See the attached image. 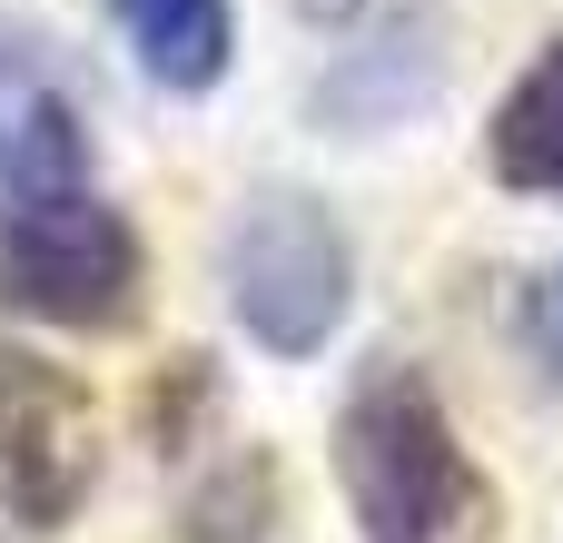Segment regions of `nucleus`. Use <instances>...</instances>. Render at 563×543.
Listing matches in <instances>:
<instances>
[{"instance_id":"nucleus-5","label":"nucleus","mask_w":563,"mask_h":543,"mask_svg":"<svg viewBox=\"0 0 563 543\" xmlns=\"http://www.w3.org/2000/svg\"><path fill=\"white\" fill-rule=\"evenodd\" d=\"M485 168L525 198H563V30L525 59V79L485 119Z\"/></svg>"},{"instance_id":"nucleus-4","label":"nucleus","mask_w":563,"mask_h":543,"mask_svg":"<svg viewBox=\"0 0 563 543\" xmlns=\"http://www.w3.org/2000/svg\"><path fill=\"white\" fill-rule=\"evenodd\" d=\"M99 485V406L69 366L0 346V514L59 534Z\"/></svg>"},{"instance_id":"nucleus-3","label":"nucleus","mask_w":563,"mask_h":543,"mask_svg":"<svg viewBox=\"0 0 563 543\" xmlns=\"http://www.w3.org/2000/svg\"><path fill=\"white\" fill-rule=\"evenodd\" d=\"M346 297H356V257H346V237H336V218L317 198L277 188V198H257L238 218V237H228V307H238V326L267 356L307 366L346 326Z\"/></svg>"},{"instance_id":"nucleus-1","label":"nucleus","mask_w":563,"mask_h":543,"mask_svg":"<svg viewBox=\"0 0 563 543\" xmlns=\"http://www.w3.org/2000/svg\"><path fill=\"white\" fill-rule=\"evenodd\" d=\"M336 495L366 543H455L475 514V455L426 366H366L336 406Z\"/></svg>"},{"instance_id":"nucleus-7","label":"nucleus","mask_w":563,"mask_h":543,"mask_svg":"<svg viewBox=\"0 0 563 543\" xmlns=\"http://www.w3.org/2000/svg\"><path fill=\"white\" fill-rule=\"evenodd\" d=\"M267 514H277V465L267 455H238V465H218L178 505V543H257Z\"/></svg>"},{"instance_id":"nucleus-2","label":"nucleus","mask_w":563,"mask_h":543,"mask_svg":"<svg viewBox=\"0 0 563 543\" xmlns=\"http://www.w3.org/2000/svg\"><path fill=\"white\" fill-rule=\"evenodd\" d=\"M0 307L79 336H119L148 307V247L89 178H59L0 208Z\"/></svg>"},{"instance_id":"nucleus-6","label":"nucleus","mask_w":563,"mask_h":543,"mask_svg":"<svg viewBox=\"0 0 563 543\" xmlns=\"http://www.w3.org/2000/svg\"><path fill=\"white\" fill-rule=\"evenodd\" d=\"M139 69L158 89H218L228 59H238V10L228 0H109Z\"/></svg>"},{"instance_id":"nucleus-8","label":"nucleus","mask_w":563,"mask_h":543,"mask_svg":"<svg viewBox=\"0 0 563 543\" xmlns=\"http://www.w3.org/2000/svg\"><path fill=\"white\" fill-rule=\"evenodd\" d=\"M554 356H563V267H554Z\"/></svg>"}]
</instances>
